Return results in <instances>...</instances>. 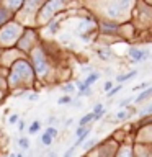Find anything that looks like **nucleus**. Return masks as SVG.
<instances>
[{
	"label": "nucleus",
	"mask_w": 152,
	"mask_h": 157,
	"mask_svg": "<svg viewBox=\"0 0 152 157\" xmlns=\"http://www.w3.org/2000/svg\"><path fill=\"white\" fill-rule=\"evenodd\" d=\"M33 59H34V69H36L38 74H44L46 72V61H44V56H43L39 51L33 53Z\"/></svg>",
	"instance_id": "nucleus-1"
},
{
	"label": "nucleus",
	"mask_w": 152,
	"mask_h": 157,
	"mask_svg": "<svg viewBox=\"0 0 152 157\" xmlns=\"http://www.w3.org/2000/svg\"><path fill=\"white\" fill-rule=\"evenodd\" d=\"M147 54H149V51H141V49H136V48H131V49H129V56H131V59L134 62H139V61H142V59H146Z\"/></svg>",
	"instance_id": "nucleus-2"
},
{
	"label": "nucleus",
	"mask_w": 152,
	"mask_h": 157,
	"mask_svg": "<svg viewBox=\"0 0 152 157\" xmlns=\"http://www.w3.org/2000/svg\"><path fill=\"white\" fill-rule=\"evenodd\" d=\"M152 97V87H149V88H146V90L142 92V93H139V95L136 97V103H141V102H144V100H147V98H151Z\"/></svg>",
	"instance_id": "nucleus-3"
},
{
	"label": "nucleus",
	"mask_w": 152,
	"mask_h": 157,
	"mask_svg": "<svg viewBox=\"0 0 152 157\" xmlns=\"http://www.w3.org/2000/svg\"><path fill=\"white\" fill-rule=\"evenodd\" d=\"M136 74H137L136 70H131V72H127V74H121V75H118V77H116V82H118L119 85H121L123 82H126V80H129L131 77H134Z\"/></svg>",
	"instance_id": "nucleus-4"
},
{
	"label": "nucleus",
	"mask_w": 152,
	"mask_h": 157,
	"mask_svg": "<svg viewBox=\"0 0 152 157\" xmlns=\"http://www.w3.org/2000/svg\"><path fill=\"white\" fill-rule=\"evenodd\" d=\"M98 78H100V74H97V72H92L90 75H87V78H85V82H83V83H85L87 87H90V85H93V83L97 82Z\"/></svg>",
	"instance_id": "nucleus-5"
},
{
	"label": "nucleus",
	"mask_w": 152,
	"mask_h": 157,
	"mask_svg": "<svg viewBox=\"0 0 152 157\" xmlns=\"http://www.w3.org/2000/svg\"><path fill=\"white\" fill-rule=\"evenodd\" d=\"M93 120H95V115H93V111H92V113L85 115L82 120H80V126H85L87 123H90V121H93Z\"/></svg>",
	"instance_id": "nucleus-6"
},
{
	"label": "nucleus",
	"mask_w": 152,
	"mask_h": 157,
	"mask_svg": "<svg viewBox=\"0 0 152 157\" xmlns=\"http://www.w3.org/2000/svg\"><path fill=\"white\" fill-rule=\"evenodd\" d=\"M39 128H41L39 121H34V123H31V126L28 128V132H29V134H36V132L39 131Z\"/></svg>",
	"instance_id": "nucleus-7"
},
{
	"label": "nucleus",
	"mask_w": 152,
	"mask_h": 157,
	"mask_svg": "<svg viewBox=\"0 0 152 157\" xmlns=\"http://www.w3.org/2000/svg\"><path fill=\"white\" fill-rule=\"evenodd\" d=\"M98 56H100L102 59H105V61H106V59H110V57H111L110 49H108V48H103V49H98Z\"/></svg>",
	"instance_id": "nucleus-8"
},
{
	"label": "nucleus",
	"mask_w": 152,
	"mask_h": 157,
	"mask_svg": "<svg viewBox=\"0 0 152 157\" xmlns=\"http://www.w3.org/2000/svg\"><path fill=\"white\" fill-rule=\"evenodd\" d=\"M102 29L105 31V33H115V31H116V26L115 25H110V23H105V25L102 26Z\"/></svg>",
	"instance_id": "nucleus-9"
},
{
	"label": "nucleus",
	"mask_w": 152,
	"mask_h": 157,
	"mask_svg": "<svg viewBox=\"0 0 152 157\" xmlns=\"http://www.w3.org/2000/svg\"><path fill=\"white\" fill-rule=\"evenodd\" d=\"M41 141H43V144H44V146H51V142H53V137H51L48 132H44V134L41 136Z\"/></svg>",
	"instance_id": "nucleus-10"
},
{
	"label": "nucleus",
	"mask_w": 152,
	"mask_h": 157,
	"mask_svg": "<svg viewBox=\"0 0 152 157\" xmlns=\"http://www.w3.org/2000/svg\"><path fill=\"white\" fill-rule=\"evenodd\" d=\"M88 131H90V129H88V128H85V126H78V129L75 131V134H77V136L80 137V136H83V134H87Z\"/></svg>",
	"instance_id": "nucleus-11"
},
{
	"label": "nucleus",
	"mask_w": 152,
	"mask_h": 157,
	"mask_svg": "<svg viewBox=\"0 0 152 157\" xmlns=\"http://www.w3.org/2000/svg\"><path fill=\"white\" fill-rule=\"evenodd\" d=\"M18 144H20L21 149H28V147H29V141L26 139V137H21V139L18 141Z\"/></svg>",
	"instance_id": "nucleus-12"
},
{
	"label": "nucleus",
	"mask_w": 152,
	"mask_h": 157,
	"mask_svg": "<svg viewBox=\"0 0 152 157\" xmlns=\"http://www.w3.org/2000/svg\"><path fill=\"white\" fill-rule=\"evenodd\" d=\"M119 90H121V85H118V87H115V88H111L110 92H106V97H108V98H110V97L116 95V93H118Z\"/></svg>",
	"instance_id": "nucleus-13"
},
{
	"label": "nucleus",
	"mask_w": 152,
	"mask_h": 157,
	"mask_svg": "<svg viewBox=\"0 0 152 157\" xmlns=\"http://www.w3.org/2000/svg\"><path fill=\"white\" fill-rule=\"evenodd\" d=\"M75 149H77V144H74L72 147L67 149V152L64 154V157H72V156H74V152H75Z\"/></svg>",
	"instance_id": "nucleus-14"
},
{
	"label": "nucleus",
	"mask_w": 152,
	"mask_h": 157,
	"mask_svg": "<svg viewBox=\"0 0 152 157\" xmlns=\"http://www.w3.org/2000/svg\"><path fill=\"white\" fill-rule=\"evenodd\" d=\"M132 100H134V98H132V97H127V98L121 100V102H119V107H127V105L131 103Z\"/></svg>",
	"instance_id": "nucleus-15"
},
{
	"label": "nucleus",
	"mask_w": 152,
	"mask_h": 157,
	"mask_svg": "<svg viewBox=\"0 0 152 157\" xmlns=\"http://www.w3.org/2000/svg\"><path fill=\"white\" fill-rule=\"evenodd\" d=\"M46 132H48V134H49V136L53 137V139H54L56 136H57V129L53 128V126H51V128H48V131H46Z\"/></svg>",
	"instance_id": "nucleus-16"
},
{
	"label": "nucleus",
	"mask_w": 152,
	"mask_h": 157,
	"mask_svg": "<svg viewBox=\"0 0 152 157\" xmlns=\"http://www.w3.org/2000/svg\"><path fill=\"white\" fill-rule=\"evenodd\" d=\"M72 100H70V97H62V98H59V102L57 103L59 105H66V103H70Z\"/></svg>",
	"instance_id": "nucleus-17"
},
{
	"label": "nucleus",
	"mask_w": 152,
	"mask_h": 157,
	"mask_svg": "<svg viewBox=\"0 0 152 157\" xmlns=\"http://www.w3.org/2000/svg\"><path fill=\"white\" fill-rule=\"evenodd\" d=\"M103 111V105L102 103H97L93 108V115H97V113H102Z\"/></svg>",
	"instance_id": "nucleus-18"
},
{
	"label": "nucleus",
	"mask_w": 152,
	"mask_h": 157,
	"mask_svg": "<svg viewBox=\"0 0 152 157\" xmlns=\"http://www.w3.org/2000/svg\"><path fill=\"white\" fill-rule=\"evenodd\" d=\"M127 116H129V115H127L126 111H119L118 115H116V118H118V120H126Z\"/></svg>",
	"instance_id": "nucleus-19"
},
{
	"label": "nucleus",
	"mask_w": 152,
	"mask_h": 157,
	"mask_svg": "<svg viewBox=\"0 0 152 157\" xmlns=\"http://www.w3.org/2000/svg\"><path fill=\"white\" fill-rule=\"evenodd\" d=\"M62 90L64 92H74V85H72V83H67V85L62 87Z\"/></svg>",
	"instance_id": "nucleus-20"
},
{
	"label": "nucleus",
	"mask_w": 152,
	"mask_h": 157,
	"mask_svg": "<svg viewBox=\"0 0 152 157\" xmlns=\"http://www.w3.org/2000/svg\"><path fill=\"white\" fill-rule=\"evenodd\" d=\"M147 113H152V105L147 107V108H144L142 111H139V115H147Z\"/></svg>",
	"instance_id": "nucleus-21"
},
{
	"label": "nucleus",
	"mask_w": 152,
	"mask_h": 157,
	"mask_svg": "<svg viewBox=\"0 0 152 157\" xmlns=\"http://www.w3.org/2000/svg\"><path fill=\"white\" fill-rule=\"evenodd\" d=\"M95 142H97V139H92V141H88V142H87V144H85V146H83V149H90V147H92V146H93V144H95Z\"/></svg>",
	"instance_id": "nucleus-22"
},
{
	"label": "nucleus",
	"mask_w": 152,
	"mask_h": 157,
	"mask_svg": "<svg viewBox=\"0 0 152 157\" xmlns=\"http://www.w3.org/2000/svg\"><path fill=\"white\" fill-rule=\"evenodd\" d=\"M10 124H15V123H17V121H18V115H12V116H10Z\"/></svg>",
	"instance_id": "nucleus-23"
},
{
	"label": "nucleus",
	"mask_w": 152,
	"mask_h": 157,
	"mask_svg": "<svg viewBox=\"0 0 152 157\" xmlns=\"http://www.w3.org/2000/svg\"><path fill=\"white\" fill-rule=\"evenodd\" d=\"M146 87H147V83H141V85H136V87L132 88V90L137 92V90H142V88H146Z\"/></svg>",
	"instance_id": "nucleus-24"
},
{
	"label": "nucleus",
	"mask_w": 152,
	"mask_h": 157,
	"mask_svg": "<svg viewBox=\"0 0 152 157\" xmlns=\"http://www.w3.org/2000/svg\"><path fill=\"white\" fill-rule=\"evenodd\" d=\"M57 29H59V23H54V25H53V28H51L49 31H51V33H56Z\"/></svg>",
	"instance_id": "nucleus-25"
},
{
	"label": "nucleus",
	"mask_w": 152,
	"mask_h": 157,
	"mask_svg": "<svg viewBox=\"0 0 152 157\" xmlns=\"http://www.w3.org/2000/svg\"><path fill=\"white\" fill-rule=\"evenodd\" d=\"M111 88H113V83H111V82H106V83H105V90H106V92H110Z\"/></svg>",
	"instance_id": "nucleus-26"
},
{
	"label": "nucleus",
	"mask_w": 152,
	"mask_h": 157,
	"mask_svg": "<svg viewBox=\"0 0 152 157\" xmlns=\"http://www.w3.org/2000/svg\"><path fill=\"white\" fill-rule=\"evenodd\" d=\"M127 4H129V0H121V2H119V7H126Z\"/></svg>",
	"instance_id": "nucleus-27"
},
{
	"label": "nucleus",
	"mask_w": 152,
	"mask_h": 157,
	"mask_svg": "<svg viewBox=\"0 0 152 157\" xmlns=\"http://www.w3.org/2000/svg\"><path fill=\"white\" fill-rule=\"evenodd\" d=\"M103 115H105V110H103L102 113H97V115H95V120H100V118H102Z\"/></svg>",
	"instance_id": "nucleus-28"
},
{
	"label": "nucleus",
	"mask_w": 152,
	"mask_h": 157,
	"mask_svg": "<svg viewBox=\"0 0 152 157\" xmlns=\"http://www.w3.org/2000/svg\"><path fill=\"white\" fill-rule=\"evenodd\" d=\"M18 128H20V131H23V128H25V123H23V121H20V123H18Z\"/></svg>",
	"instance_id": "nucleus-29"
},
{
	"label": "nucleus",
	"mask_w": 152,
	"mask_h": 157,
	"mask_svg": "<svg viewBox=\"0 0 152 157\" xmlns=\"http://www.w3.org/2000/svg\"><path fill=\"white\" fill-rule=\"evenodd\" d=\"M4 8H0V21H2V20H4V18H5V15H4Z\"/></svg>",
	"instance_id": "nucleus-30"
},
{
	"label": "nucleus",
	"mask_w": 152,
	"mask_h": 157,
	"mask_svg": "<svg viewBox=\"0 0 152 157\" xmlns=\"http://www.w3.org/2000/svg\"><path fill=\"white\" fill-rule=\"evenodd\" d=\"M29 100H38V95H29Z\"/></svg>",
	"instance_id": "nucleus-31"
},
{
	"label": "nucleus",
	"mask_w": 152,
	"mask_h": 157,
	"mask_svg": "<svg viewBox=\"0 0 152 157\" xmlns=\"http://www.w3.org/2000/svg\"><path fill=\"white\" fill-rule=\"evenodd\" d=\"M38 0H29V4H36Z\"/></svg>",
	"instance_id": "nucleus-32"
},
{
	"label": "nucleus",
	"mask_w": 152,
	"mask_h": 157,
	"mask_svg": "<svg viewBox=\"0 0 152 157\" xmlns=\"http://www.w3.org/2000/svg\"><path fill=\"white\" fill-rule=\"evenodd\" d=\"M51 157H56V156H54V154H53V156H51Z\"/></svg>",
	"instance_id": "nucleus-33"
}]
</instances>
